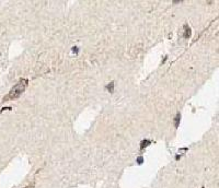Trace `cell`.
<instances>
[{"mask_svg": "<svg viewBox=\"0 0 219 188\" xmlns=\"http://www.w3.org/2000/svg\"><path fill=\"white\" fill-rule=\"evenodd\" d=\"M28 84H29V80L28 79H20V81L11 89L10 92L4 96L2 101L9 102V101H12V100H17V98L26 90Z\"/></svg>", "mask_w": 219, "mask_h": 188, "instance_id": "1", "label": "cell"}, {"mask_svg": "<svg viewBox=\"0 0 219 188\" xmlns=\"http://www.w3.org/2000/svg\"><path fill=\"white\" fill-rule=\"evenodd\" d=\"M191 34H192V31L191 29L188 27V25H184V37L185 38H188L191 36Z\"/></svg>", "mask_w": 219, "mask_h": 188, "instance_id": "2", "label": "cell"}, {"mask_svg": "<svg viewBox=\"0 0 219 188\" xmlns=\"http://www.w3.org/2000/svg\"><path fill=\"white\" fill-rule=\"evenodd\" d=\"M151 143L150 140H148V139H146V140H143L141 141V143H140V149L143 150V149H146L148 147V145Z\"/></svg>", "mask_w": 219, "mask_h": 188, "instance_id": "3", "label": "cell"}, {"mask_svg": "<svg viewBox=\"0 0 219 188\" xmlns=\"http://www.w3.org/2000/svg\"><path fill=\"white\" fill-rule=\"evenodd\" d=\"M180 120H181V115H180V113H178V114H176V117L174 118V123H175V127H176V128L179 127Z\"/></svg>", "mask_w": 219, "mask_h": 188, "instance_id": "4", "label": "cell"}, {"mask_svg": "<svg viewBox=\"0 0 219 188\" xmlns=\"http://www.w3.org/2000/svg\"><path fill=\"white\" fill-rule=\"evenodd\" d=\"M113 89H114V82H111V83L108 85V90L112 93V92H113Z\"/></svg>", "mask_w": 219, "mask_h": 188, "instance_id": "5", "label": "cell"}, {"mask_svg": "<svg viewBox=\"0 0 219 188\" xmlns=\"http://www.w3.org/2000/svg\"><path fill=\"white\" fill-rule=\"evenodd\" d=\"M23 188H34V184H30V185H28V186H25V187H23Z\"/></svg>", "mask_w": 219, "mask_h": 188, "instance_id": "6", "label": "cell"}, {"mask_svg": "<svg viewBox=\"0 0 219 188\" xmlns=\"http://www.w3.org/2000/svg\"><path fill=\"white\" fill-rule=\"evenodd\" d=\"M4 111H11V107H4V108L1 109V113L4 112Z\"/></svg>", "mask_w": 219, "mask_h": 188, "instance_id": "7", "label": "cell"}, {"mask_svg": "<svg viewBox=\"0 0 219 188\" xmlns=\"http://www.w3.org/2000/svg\"><path fill=\"white\" fill-rule=\"evenodd\" d=\"M143 161H144V160H143V158L140 156L139 159H138V163H139V164H141V163H143Z\"/></svg>", "mask_w": 219, "mask_h": 188, "instance_id": "8", "label": "cell"}, {"mask_svg": "<svg viewBox=\"0 0 219 188\" xmlns=\"http://www.w3.org/2000/svg\"><path fill=\"white\" fill-rule=\"evenodd\" d=\"M202 188H204V187H202Z\"/></svg>", "mask_w": 219, "mask_h": 188, "instance_id": "9", "label": "cell"}]
</instances>
